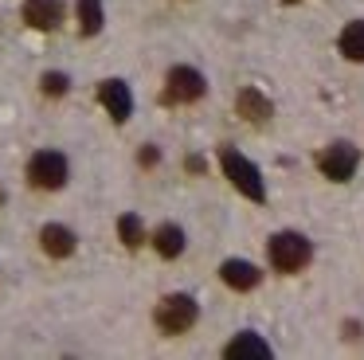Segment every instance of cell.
<instances>
[{
    "label": "cell",
    "instance_id": "obj_1",
    "mask_svg": "<svg viewBox=\"0 0 364 360\" xmlns=\"http://www.w3.org/2000/svg\"><path fill=\"white\" fill-rule=\"evenodd\" d=\"M267 255H270V266H274V270L298 274V270H306V266H309L314 247H309V239H306V235H298V231H278V235H270Z\"/></svg>",
    "mask_w": 364,
    "mask_h": 360
},
{
    "label": "cell",
    "instance_id": "obj_2",
    "mask_svg": "<svg viewBox=\"0 0 364 360\" xmlns=\"http://www.w3.org/2000/svg\"><path fill=\"white\" fill-rule=\"evenodd\" d=\"M220 164H223V176L231 180V184L239 188V192L247 196V200H255V203H262L267 200V184H262V172H259V164L255 161H247L239 149H223L220 153Z\"/></svg>",
    "mask_w": 364,
    "mask_h": 360
},
{
    "label": "cell",
    "instance_id": "obj_3",
    "mask_svg": "<svg viewBox=\"0 0 364 360\" xmlns=\"http://www.w3.org/2000/svg\"><path fill=\"white\" fill-rule=\"evenodd\" d=\"M196 317H200V305L192 302L188 294H168V297H161L157 313H153L157 329H161V333H168V337L188 333V329L196 325Z\"/></svg>",
    "mask_w": 364,
    "mask_h": 360
},
{
    "label": "cell",
    "instance_id": "obj_4",
    "mask_svg": "<svg viewBox=\"0 0 364 360\" xmlns=\"http://www.w3.org/2000/svg\"><path fill=\"white\" fill-rule=\"evenodd\" d=\"M208 94V83L196 67H173L165 78V90H161V102L165 106H184V102H200Z\"/></svg>",
    "mask_w": 364,
    "mask_h": 360
},
{
    "label": "cell",
    "instance_id": "obj_5",
    "mask_svg": "<svg viewBox=\"0 0 364 360\" xmlns=\"http://www.w3.org/2000/svg\"><path fill=\"white\" fill-rule=\"evenodd\" d=\"M356 164H360V153H356V145H348V141H337V145H325L321 153H317V169H321V176L337 180V184L353 180Z\"/></svg>",
    "mask_w": 364,
    "mask_h": 360
},
{
    "label": "cell",
    "instance_id": "obj_6",
    "mask_svg": "<svg viewBox=\"0 0 364 360\" xmlns=\"http://www.w3.org/2000/svg\"><path fill=\"white\" fill-rule=\"evenodd\" d=\"M28 180H32V188H43V192L63 188L67 184V157L63 153H51V149L36 153L32 161H28Z\"/></svg>",
    "mask_w": 364,
    "mask_h": 360
},
{
    "label": "cell",
    "instance_id": "obj_7",
    "mask_svg": "<svg viewBox=\"0 0 364 360\" xmlns=\"http://www.w3.org/2000/svg\"><path fill=\"white\" fill-rule=\"evenodd\" d=\"M235 110L243 122L251 125H267L270 117H274V106H270V98L262 90H255V86H243V90L235 94Z\"/></svg>",
    "mask_w": 364,
    "mask_h": 360
},
{
    "label": "cell",
    "instance_id": "obj_8",
    "mask_svg": "<svg viewBox=\"0 0 364 360\" xmlns=\"http://www.w3.org/2000/svg\"><path fill=\"white\" fill-rule=\"evenodd\" d=\"M98 98L110 110L114 122H126V117L134 114V94H129V86L122 83V78H106V83L98 86Z\"/></svg>",
    "mask_w": 364,
    "mask_h": 360
},
{
    "label": "cell",
    "instance_id": "obj_9",
    "mask_svg": "<svg viewBox=\"0 0 364 360\" xmlns=\"http://www.w3.org/2000/svg\"><path fill=\"white\" fill-rule=\"evenodd\" d=\"M24 20L40 31H55L59 23H63V0H28Z\"/></svg>",
    "mask_w": 364,
    "mask_h": 360
},
{
    "label": "cell",
    "instance_id": "obj_10",
    "mask_svg": "<svg viewBox=\"0 0 364 360\" xmlns=\"http://www.w3.org/2000/svg\"><path fill=\"white\" fill-rule=\"evenodd\" d=\"M220 278L228 282L231 290H255L262 282V270L255 263H247V258H228V263L220 266Z\"/></svg>",
    "mask_w": 364,
    "mask_h": 360
},
{
    "label": "cell",
    "instance_id": "obj_11",
    "mask_svg": "<svg viewBox=\"0 0 364 360\" xmlns=\"http://www.w3.org/2000/svg\"><path fill=\"white\" fill-rule=\"evenodd\" d=\"M40 247L48 250L51 258H67V255H75V231L63 223H48L40 231Z\"/></svg>",
    "mask_w": 364,
    "mask_h": 360
},
{
    "label": "cell",
    "instance_id": "obj_12",
    "mask_svg": "<svg viewBox=\"0 0 364 360\" xmlns=\"http://www.w3.org/2000/svg\"><path fill=\"white\" fill-rule=\"evenodd\" d=\"M223 356L228 360H243V356H255V360H267L270 356V344L262 341L259 333H239L235 341L223 349Z\"/></svg>",
    "mask_w": 364,
    "mask_h": 360
},
{
    "label": "cell",
    "instance_id": "obj_13",
    "mask_svg": "<svg viewBox=\"0 0 364 360\" xmlns=\"http://www.w3.org/2000/svg\"><path fill=\"white\" fill-rule=\"evenodd\" d=\"M153 247H157L161 258H176L184 255V231L176 223H161L157 231H153Z\"/></svg>",
    "mask_w": 364,
    "mask_h": 360
},
{
    "label": "cell",
    "instance_id": "obj_14",
    "mask_svg": "<svg viewBox=\"0 0 364 360\" xmlns=\"http://www.w3.org/2000/svg\"><path fill=\"white\" fill-rule=\"evenodd\" d=\"M341 55L353 63H364V20H353L341 31Z\"/></svg>",
    "mask_w": 364,
    "mask_h": 360
},
{
    "label": "cell",
    "instance_id": "obj_15",
    "mask_svg": "<svg viewBox=\"0 0 364 360\" xmlns=\"http://www.w3.org/2000/svg\"><path fill=\"white\" fill-rule=\"evenodd\" d=\"M102 0H79V31L82 36H98L102 31Z\"/></svg>",
    "mask_w": 364,
    "mask_h": 360
},
{
    "label": "cell",
    "instance_id": "obj_16",
    "mask_svg": "<svg viewBox=\"0 0 364 360\" xmlns=\"http://www.w3.org/2000/svg\"><path fill=\"white\" fill-rule=\"evenodd\" d=\"M118 231H122V243H126L129 250H137L145 243V227H141V219H137V216H122L118 219Z\"/></svg>",
    "mask_w": 364,
    "mask_h": 360
},
{
    "label": "cell",
    "instance_id": "obj_17",
    "mask_svg": "<svg viewBox=\"0 0 364 360\" xmlns=\"http://www.w3.org/2000/svg\"><path fill=\"white\" fill-rule=\"evenodd\" d=\"M67 90H71V83H67V75H59V70H51V75H43V94H48V98H63Z\"/></svg>",
    "mask_w": 364,
    "mask_h": 360
},
{
    "label": "cell",
    "instance_id": "obj_18",
    "mask_svg": "<svg viewBox=\"0 0 364 360\" xmlns=\"http://www.w3.org/2000/svg\"><path fill=\"white\" fill-rule=\"evenodd\" d=\"M141 164H157V149H141Z\"/></svg>",
    "mask_w": 364,
    "mask_h": 360
},
{
    "label": "cell",
    "instance_id": "obj_19",
    "mask_svg": "<svg viewBox=\"0 0 364 360\" xmlns=\"http://www.w3.org/2000/svg\"><path fill=\"white\" fill-rule=\"evenodd\" d=\"M345 337H348V341H353V337H360V325H356V321H348V325H345Z\"/></svg>",
    "mask_w": 364,
    "mask_h": 360
},
{
    "label": "cell",
    "instance_id": "obj_20",
    "mask_svg": "<svg viewBox=\"0 0 364 360\" xmlns=\"http://www.w3.org/2000/svg\"><path fill=\"white\" fill-rule=\"evenodd\" d=\"M188 172H204V161H200V157H188Z\"/></svg>",
    "mask_w": 364,
    "mask_h": 360
},
{
    "label": "cell",
    "instance_id": "obj_21",
    "mask_svg": "<svg viewBox=\"0 0 364 360\" xmlns=\"http://www.w3.org/2000/svg\"><path fill=\"white\" fill-rule=\"evenodd\" d=\"M0 203H4V188H0Z\"/></svg>",
    "mask_w": 364,
    "mask_h": 360
}]
</instances>
